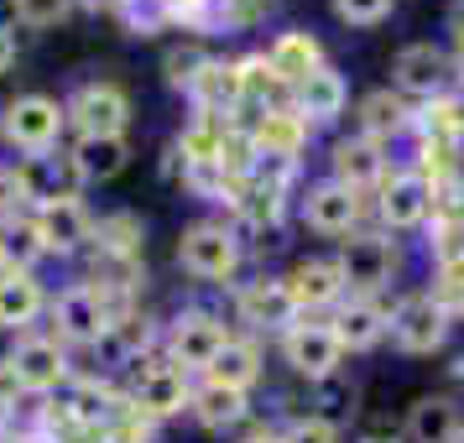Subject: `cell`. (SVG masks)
<instances>
[{"label": "cell", "instance_id": "cell-42", "mask_svg": "<svg viewBox=\"0 0 464 443\" xmlns=\"http://www.w3.org/2000/svg\"><path fill=\"white\" fill-rule=\"evenodd\" d=\"M449 443H464V422H459V433H454V438H449Z\"/></svg>", "mask_w": 464, "mask_h": 443}, {"label": "cell", "instance_id": "cell-17", "mask_svg": "<svg viewBox=\"0 0 464 443\" xmlns=\"http://www.w3.org/2000/svg\"><path fill=\"white\" fill-rule=\"evenodd\" d=\"M386 318H392V308L381 297H344L329 318V329H334L339 350H376L386 339Z\"/></svg>", "mask_w": 464, "mask_h": 443}, {"label": "cell", "instance_id": "cell-37", "mask_svg": "<svg viewBox=\"0 0 464 443\" xmlns=\"http://www.w3.org/2000/svg\"><path fill=\"white\" fill-rule=\"evenodd\" d=\"M16 397H26V391L16 386V376H11V365L0 360V418H11V412H16Z\"/></svg>", "mask_w": 464, "mask_h": 443}, {"label": "cell", "instance_id": "cell-23", "mask_svg": "<svg viewBox=\"0 0 464 443\" xmlns=\"http://www.w3.org/2000/svg\"><path fill=\"white\" fill-rule=\"evenodd\" d=\"M47 313V287L37 282V272H0V329L22 334L26 323H37Z\"/></svg>", "mask_w": 464, "mask_h": 443}, {"label": "cell", "instance_id": "cell-18", "mask_svg": "<svg viewBox=\"0 0 464 443\" xmlns=\"http://www.w3.org/2000/svg\"><path fill=\"white\" fill-rule=\"evenodd\" d=\"M308 136H314V130L293 115V105L266 110V120L246 136V141H251V162H297V151L308 147Z\"/></svg>", "mask_w": 464, "mask_h": 443}, {"label": "cell", "instance_id": "cell-27", "mask_svg": "<svg viewBox=\"0 0 464 443\" xmlns=\"http://www.w3.org/2000/svg\"><path fill=\"white\" fill-rule=\"evenodd\" d=\"M261 371H266V360H261V344H256V339L230 334V344H225V350H219V355L209 360V371H204V380L235 386V391H251L256 380H261Z\"/></svg>", "mask_w": 464, "mask_h": 443}, {"label": "cell", "instance_id": "cell-22", "mask_svg": "<svg viewBox=\"0 0 464 443\" xmlns=\"http://www.w3.org/2000/svg\"><path fill=\"white\" fill-rule=\"evenodd\" d=\"M126 407L130 401L121 397L115 386H105V380H94V376L73 380V391H68V401H63V412H68L73 428H100V433L126 418Z\"/></svg>", "mask_w": 464, "mask_h": 443}, {"label": "cell", "instance_id": "cell-32", "mask_svg": "<svg viewBox=\"0 0 464 443\" xmlns=\"http://www.w3.org/2000/svg\"><path fill=\"white\" fill-rule=\"evenodd\" d=\"M392 5H397V0H334V16L344 26H376V22L392 16Z\"/></svg>", "mask_w": 464, "mask_h": 443}, {"label": "cell", "instance_id": "cell-12", "mask_svg": "<svg viewBox=\"0 0 464 443\" xmlns=\"http://www.w3.org/2000/svg\"><path fill=\"white\" fill-rule=\"evenodd\" d=\"M392 84L401 100H439L449 94L454 73H449V53L439 43H407L392 58Z\"/></svg>", "mask_w": 464, "mask_h": 443}, {"label": "cell", "instance_id": "cell-13", "mask_svg": "<svg viewBox=\"0 0 464 443\" xmlns=\"http://www.w3.org/2000/svg\"><path fill=\"white\" fill-rule=\"evenodd\" d=\"M235 313H240V323H251V329L287 334L297 318H303V308L293 303L282 276H256V282H240L235 287Z\"/></svg>", "mask_w": 464, "mask_h": 443}, {"label": "cell", "instance_id": "cell-10", "mask_svg": "<svg viewBox=\"0 0 464 443\" xmlns=\"http://www.w3.org/2000/svg\"><path fill=\"white\" fill-rule=\"evenodd\" d=\"M433 214V183L412 168H386L376 183V219L386 230H418Z\"/></svg>", "mask_w": 464, "mask_h": 443}, {"label": "cell", "instance_id": "cell-35", "mask_svg": "<svg viewBox=\"0 0 464 443\" xmlns=\"http://www.w3.org/2000/svg\"><path fill=\"white\" fill-rule=\"evenodd\" d=\"M204 63H209V58H204L198 47H172L162 68H168V84L172 89H188L193 79H198V68H204Z\"/></svg>", "mask_w": 464, "mask_h": 443}, {"label": "cell", "instance_id": "cell-3", "mask_svg": "<svg viewBox=\"0 0 464 443\" xmlns=\"http://www.w3.org/2000/svg\"><path fill=\"white\" fill-rule=\"evenodd\" d=\"M339 276H344V297H381V287L397 276V240L381 230H355L334 255Z\"/></svg>", "mask_w": 464, "mask_h": 443}, {"label": "cell", "instance_id": "cell-41", "mask_svg": "<svg viewBox=\"0 0 464 443\" xmlns=\"http://www.w3.org/2000/svg\"><path fill=\"white\" fill-rule=\"evenodd\" d=\"M360 443H401V438H386V433H371V438H360Z\"/></svg>", "mask_w": 464, "mask_h": 443}, {"label": "cell", "instance_id": "cell-38", "mask_svg": "<svg viewBox=\"0 0 464 443\" xmlns=\"http://www.w3.org/2000/svg\"><path fill=\"white\" fill-rule=\"evenodd\" d=\"M11 63H16V32L0 26V73H11Z\"/></svg>", "mask_w": 464, "mask_h": 443}, {"label": "cell", "instance_id": "cell-21", "mask_svg": "<svg viewBox=\"0 0 464 443\" xmlns=\"http://www.w3.org/2000/svg\"><path fill=\"white\" fill-rule=\"evenodd\" d=\"M68 162H73V178H79V183H110V178L126 172L130 141L126 136H73Z\"/></svg>", "mask_w": 464, "mask_h": 443}, {"label": "cell", "instance_id": "cell-34", "mask_svg": "<svg viewBox=\"0 0 464 443\" xmlns=\"http://www.w3.org/2000/svg\"><path fill=\"white\" fill-rule=\"evenodd\" d=\"M11 11H16L26 26H58L68 11H73V0H11Z\"/></svg>", "mask_w": 464, "mask_h": 443}, {"label": "cell", "instance_id": "cell-28", "mask_svg": "<svg viewBox=\"0 0 464 443\" xmlns=\"http://www.w3.org/2000/svg\"><path fill=\"white\" fill-rule=\"evenodd\" d=\"M459 401L454 397H418L407 412V443H449L459 433Z\"/></svg>", "mask_w": 464, "mask_h": 443}, {"label": "cell", "instance_id": "cell-7", "mask_svg": "<svg viewBox=\"0 0 464 443\" xmlns=\"http://www.w3.org/2000/svg\"><path fill=\"white\" fill-rule=\"evenodd\" d=\"M386 339L397 344L401 355H433L443 339H449V313L433 303V293H407L392 303Z\"/></svg>", "mask_w": 464, "mask_h": 443}, {"label": "cell", "instance_id": "cell-40", "mask_svg": "<svg viewBox=\"0 0 464 443\" xmlns=\"http://www.w3.org/2000/svg\"><path fill=\"white\" fill-rule=\"evenodd\" d=\"M240 443H282V438H276L272 428H256V433H246V438H240Z\"/></svg>", "mask_w": 464, "mask_h": 443}, {"label": "cell", "instance_id": "cell-19", "mask_svg": "<svg viewBox=\"0 0 464 443\" xmlns=\"http://www.w3.org/2000/svg\"><path fill=\"white\" fill-rule=\"evenodd\" d=\"M329 178L334 183H344V188H376L381 178H386V151L376 147V141H365V136H339L334 151H329Z\"/></svg>", "mask_w": 464, "mask_h": 443}, {"label": "cell", "instance_id": "cell-31", "mask_svg": "<svg viewBox=\"0 0 464 443\" xmlns=\"http://www.w3.org/2000/svg\"><path fill=\"white\" fill-rule=\"evenodd\" d=\"M89 246L105 255V261H115V266H136L141 261V219L136 214H105L94 225V240Z\"/></svg>", "mask_w": 464, "mask_h": 443}, {"label": "cell", "instance_id": "cell-4", "mask_svg": "<svg viewBox=\"0 0 464 443\" xmlns=\"http://www.w3.org/2000/svg\"><path fill=\"white\" fill-rule=\"evenodd\" d=\"M230 344V329H225V318L209 313V308H183V313L168 323V334H162V355L178 365V371H209V360L219 355Z\"/></svg>", "mask_w": 464, "mask_h": 443}, {"label": "cell", "instance_id": "cell-2", "mask_svg": "<svg viewBox=\"0 0 464 443\" xmlns=\"http://www.w3.org/2000/svg\"><path fill=\"white\" fill-rule=\"evenodd\" d=\"M188 397H193V380L188 371H178L162 350L151 360H136V380H130V412L147 422H168V418H183L188 412Z\"/></svg>", "mask_w": 464, "mask_h": 443}, {"label": "cell", "instance_id": "cell-16", "mask_svg": "<svg viewBox=\"0 0 464 443\" xmlns=\"http://www.w3.org/2000/svg\"><path fill=\"white\" fill-rule=\"evenodd\" d=\"M344 105H350V84H344V73L339 68H314L303 84H293V115L303 120V126H329V120H339L344 115Z\"/></svg>", "mask_w": 464, "mask_h": 443}, {"label": "cell", "instance_id": "cell-29", "mask_svg": "<svg viewBox=\"0 0 464 443\" xmlns=\"http://www.w3.org/2000/svg\"><path fill=\"white\" fill-rule=\"evenodd\" d=\"M188 100L198 105V115H225L230 105H240V73H235V63L209 58L198 68V79L188 84Z\"/></svg>", "mask_w": 464, "mask_h": 443}, {"label": "cell", "instance_id": "cell-15", "mask_svg": "<svg viewBox=\"0 0 464 443\" xmlns=\"http://www.w3.org/2000/svg\"><path fill=\"white\" fill-rule=\"evenodd\" d=\"M37 235H43V251L47 255H79L94 240V219L79 204V193H63V198H47L37 204Z\"/></svg>", "mask_w": 464, "mask_h": 443}, {"label": "cell", "instance_id": "cell-26", "mask_svg": "<svg viewBox=\"0 0 464 443\" xmlns=\"http://www.w3.org/2000/svg\"><path fill=\"white\" fill-rule=\"evenodd\" d=\"M355 136H365V141H392V136H401V130L412 126V110H407V100H401L397 89H376V94H365L355 110Z\"/></svg>", "mask_w": 464, "mask_h": 443}, {"label": "cell", "instance_id": "cell-9", "mask_svg": "<svg viewBox=\"0 0 464 443\" xmlns=\"http://www.w3.org/2000/svg\"><path fill=\"white\" fill-rule=\"evenodd\" d=\"M63 120L79 136H126L130 126V94L110 79H94V84H79L73 100L63 105Z\"/></svg>", "mask_w": 464, "mask_h": 443}, {"label": "cell", "instance_id": "cell-5", "mask_svg": "<svg viewBox=\"0 0 464 443\" xmlns=\"http://www.w3.org/2000/svg\"><path fill=\"white\" fill-rule=\"evenodd\" d=\"M47 313L58 323L63 344H100L115 323V303H110L94 282H73L58 297H47Z\"/></svg>", "mask_w": 464, "mask_h": 443}, {"label": "cell", "instance_id": "cell-14", "mask_svg": "<svg viewBox=\"0 0 464 443\" xmlns=\"http://www.w3.org/2000/svg\"><path fill=\"white\" fill-rule=\"evenodd\" d=\"M282 355H287V365H293L303 380H329L339 371L344 350H339V339H334L329 323H318V318H297L293 329L282 334Z\"/></svg>", "mask_w": 464, "mask_h": 443}, {"label": "cell", "instance_id": "cell-1", "mask_svg": "<svg viewBox=\"0 0 464 443\" xmlns=\"http://www.w3.org/2000/svg\"><path fill=\"white\" fill-rule=\"evenodd\" d=\"M240 261H246L240 235L230 225H219V219H193L188 230L178 235V266L188 276H198V282H219L225 287V282H235Z\"/></svg>", "mask_w": 464, "mask_h": 443}, {"label": "cell", "instance_id": "cell-20", "mask_svg": "<svg viewBox=\"0 0 464 443\" xmlns=\"http://www.w3.org/2000/svg\"><path fill=\"white\" fill-rule=\"evenodd\" d=\"M188 412L204 433H225V428H240L251 418V391H235V386H219V380H198L188 397Z\"/></svg>", "mask_w": 464, "mask_h": 443}, {"label": "cell", "instance_id": "cell-30", "mask_svg": "<svg viewBox=\"0 0 464 443\" xmlns=\"http://www.w3.org/2000/svg\"><path fill=\"white\" fill-rule=\"evenodd\" d=\"M43 235H37V219L32 214H5L0 219V266L11 272H32L43 261Z\"/></svg>", "mask_w": 464, "mask_h": 443}, {"label": "cell", "instance_id": "cell-6", "mask_svg": "<svg viewBox=\"0 0 464 443\" xmlns=\"http://www.w3.org/2000/svg\"><path fill=\"white\" fill-rule=\"evenodd\" d=\"M63 130H68L63 105H58V100H47V94H22V100H11L5 115H0V141H11V147L26 151V157L53 151Z\"/></svg>", "mask_w": 464, "mask_h": 443}, {"label": "cell", "instance_id": "cell-24", "mask_svg": "<svg viewBox=\"0 0 464 443\" xmlns=\"http://www.w3.org/2000/svg\"><path fill=\"white\" fill-rule=\"evenodd\" d=\"M287 293L303 313H318V308H339L344 303V276H339L334 261H297L293 276H282Z\"/></svg>", "mask_w": 464, "mask_h": 443}, {"label": "cell", "instance_id": "cell-25", "mask_svg": "<svg viewBox=\"0 0 464 443\" xmlns=\"http://www.w3.org/2000/svg\"><path fill=\"white\" fill-rule=\"evenodd\" d=\"M266 63H272V73L282 84L293 89V84H303L314 68L329 63V58H324V43H318L314 32H282V37L266 47Z\"/></svg>", "mask_w": 464, "mask_h": 443}, {"label": "cell", "instance_id": "cell-11", "mask_svg": "<svg viewBox=\"0 0 464 443\" xmlns=\"http://www.w3.org/2000/svg\"><path fill=\"white\" fill-rule=\"evenodd\" d=\"M297 209H303V225L318 235H355L365 219V193L344 188L334 178H318V183H308Z\"/></svg>", "mask_w": 464, "mask_h": 443}, {"label": "cell", "instance_id": "cell-39", "mask_svg": "<svg viewBox=\"0 0 464 443\" xmlns=\"http://www.w3.org/2000/svg\"><path fill=\"white\" fill-rule=\"evenodd\" d=\"M449 73H454V84L464 89V32H459V43H454V53H449Z\"/></svg>", "mask_w": 464, "mask_h": 443}, {"label": "cell", "instance_id": "cell-33", "mask_svg": "<svg viewBox=\"0 0 464 443\" xmlns=\"http://www.w3.org/2000/svg\"><path fill=\"white\" fill-rule=\"evenodd\" d=\"M276 438H282V443H339V422H329V418H297V422H287Z\"/></svg>", "mask_w": 464, "mask_h": 443}, {"label": "cell", "instance_id": "cell-36", "mask_svg": "<svg viewBox=\"0 0 464 443\" xmlns=\"http://www.w3.org/2000/svg\"><path fill=\"white\" fill-rule=\"evenodd\" d=\"M147 418H136V412H130L126 407V418L115 422V428H105V433H94V443H147Z\"/></svg>", "mask_w": 464, "mask_h": 443}, {"label": "cell", "instance_id": "cell-8", "mask_svg": "<svg viewBox=\"0 0 464 443\" xmlns=\"http://www.w3.org/2000/svg\"><path fill=\"white\" fill-rule=\"evenodd\" d=\"M5 365L26 397H47V391L68 386V344L58 334H22Z\"/></svg>", "mask_w": 464, "mask_h": 443}]
</instances>
